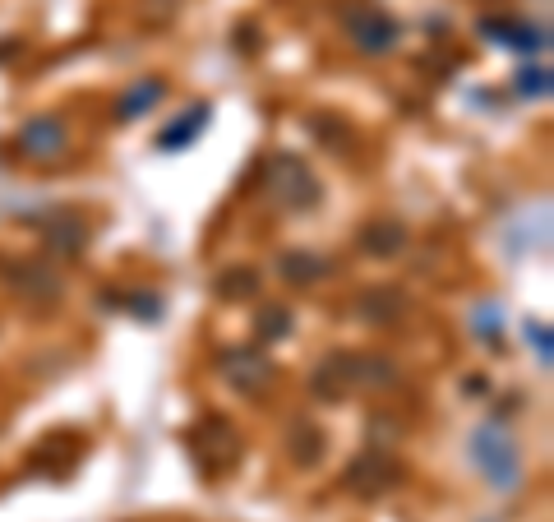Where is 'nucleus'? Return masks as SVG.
Listing matches in <instances>:
<instances>
[{
    "mask_svg": "<svg viewBox=\"0 0 554 522\" xmlns=\"http://www.w3.org/2000/svg\"><path fill=\"white\" fill-rule=\"evenodd\" d=\"M190 449H194V458H199V467H204V476H227L231 467L241 462L245 444L227 416H204V421H194V430H190Z\"/></svg>",
    "mask_w": 554,
    "mask_h": 522,
    "instance_id": "nucleus-1",
    "label": "nucleus"
},
{
    "mask_svg": "<svg viewBox=\"0 0 554 522\" xmlns=\"http://www.w3.org/2000/svg\"><path fill=\"white\" fill-rule=\"evenodd\" d=\"M471 462L481 467V476L494 490H518L522 481V458L513 449V439L499 430V425H481L471 435Z\"/></svg>",
    "mask_w": 554,
    "mask_h": 522,
    "instance_id": "nucleus-2",
    "label": "nucleus"
},
{
    "mask_svg": "<svg viewBox=\"0 0 554 522\" xmlns=\"http://www.w3.org/2000/svg\"><path fill=\"white\" fill-rule=\"evenodd\" d=\"M264 171H268V195L277 199V208L305 213V208L319 204V181H314V171L305 167V158H296V153H273Z\"/></svg>",
    "mask_w": 554,
    "mask_h": 522,
    "instance_id": "nucleus-3",
    "label": "nucleus"
},
{
    "mask_svg": "<svg viewBox=\"0 0 554 522\" xmlns=\"http://www.w3.org/2000/svg\"><path fill=\"white\" fill-rule=\"evenodd\" d=\"M342 28H347V37L356 42V51H365V56H384V51L398 47V19H388L384 10H370V5H361V10H351L347 19H342Z\"/></svg>",
    "mask_w": 554,
    "mask_h": 522,
    "instance_id": "nucleus-4",
    "label": "nucleus"
},
{
    "mask_svg": "<svg viewBox=\"0 0 554 522\" xmlns=\"http://www.w3.org/2000/svg\"><path fill=\"white\" fill-rule=\"evenodd\" d=\"M310 389L319 393L324 402H342L361 389V352H333L324 356V365L314 370Z\"/></svg>",
    "mask_w": 554,
    "mask_h": 522,
    "instance_id": "nucleus-5",
    "label": "nucleus"
},
{
    "mask_svg": "<svg viewBox=\"0 0 554 522\" xmlns=\"http://www.w3.org/2000/svg\"><path fill=\"white\" fill-rule=\"evenodd\" d=\"M402 476V467L393 458H388L384 449H365L361 458L347 467V490H356L361 499H374V495H384V490H393V481Z\"/></svg>",
    "mask_w": 554,
    "mask_h": 522,
    "instance_id": "nucleus-6",
    "label": "nucleus"
},
{
    "mask_svg": "<svg viewBox=\"0 0 554 522\" xmlns=\"http://www.w3.org/2000/svg\"><path fill=\"white\" fill-rule=\"evenodd\" d=\"M217 370L227 375L231 389H241V393H264L268 384H273V361H268L259 347H236V352H222Z\"/></svg>",
    "mask_w": 554,
    "mask_h": 522,
    "instance_id": "nucleus-7",
    "label": "nucleus"
},
{
    "mask_svg": "<svg viewBox=\"0 0 554 522\" xmlns=\"http://www.w3.org/2000/svg\"><path fill=\"white\" fill-rule=\"evenodd\" d=\"M19 144H24V153L33 162H47V158H56V153H65L70 130H65L61 116H33V121H24V130H19Z\"/></svg>",
    "mask_w": 554,
    "mask_h": 522,
    "instance_id": "nucleus-8",
    "label": "nucleus"
},
{
    "mask_svg": "<svg viewBox=\"0 0 554 522\" xmlns=\"http://www.w3.org/2000/svg\"><path fill=\"white\" fill-rule=\"evenodd\" d=\"M481 33L494 37L499 47H513V51H541L545 47V28L522 24V19H481Z\"/></svg>",
    "mask_w": 554,
    "mask_h": 522,
    "instance_id": "nucleus-9",
    "label": "nucleus"
},
{
    "mask_svg": "<svg viewBox=\"0 0 554 522\" xmlns=\"http://www.w3.org/2000/svg\"><path fill=\"white\" fill-rule=\"evenodd\" d=\"M208 116H213V107H208V102H194L181 121H171L167 130L157 134V148H162V153H181V148H190L194 134L208 130Z\"/></svg>",
    "mask_w": 554,
    "mask_h": 522,
    "instance_id": "nucleus-10",
    "label": "nucleus"
},
{
    "mask_svg": "<svg viewBox=\"0 0 554 522\" xmlns=\"http://www.w3.org/2000/svg\"><path fill=\"white\" fill-rule=\"evenodd\" d=\"M162 93H167V84L162 79H139V84L130 88L121 98V107H116V121H139L148 107H157L162 102Z\"/></svg>",
    "mask_w": 554,
    "mask_h": 522,
    "instance_id": "nucleus-11",
    "label": "nucleus"
},
{
    "mask_svg": "<svg viewBox=\"0 0 554 522\" xmlns=\"http://www.w3.org/2000/svg\"><path fill=\"white\" fill-rule=\"evenodd\" d=\"M277 273H282L287 282H296V287H305V282L324 278V259L310 255V250H291V255L277 259Z\"/></svg>",
    "mask_w": 554,
    "mask_h": 522,
    "instance_id": "nucleus-12",
    "label": "nucleus"
},
{
    "mask_svg": "<svg viewBox=\"0 0 554 522\" xmlns=\"http://www.w3.org/2000/svg\"><path fill=\"white\" fill-rule=\"evenodd\" d=\"M287 449H291V462L310 467V462L324 458V435L314 430V421H296V430H291V439H287Z\"/></svg>",
    "mask_w": 554,
    "mask_h": 522,
    "instance_id": "nucleus-13",
    "label": "nucleus"
},
{
    "mask_svg": "<svg viewBox=\"0 0 554 522\" xmlns=\"http://www.w3.org/2000/svg\"><path fill=\"white\" fill-rule=\"evenodd\" d=\"M361 245L370 255H398L402 245H407V231H402L398 222H370V227L361 231Z\"/></svg>",
    "mask_w": 554,
    "mask_h": 522,
    "instance_id": "nucleus-14",
    "label": "nucleus"
},
{
    "mask_svg": "<svg viewBox=\"0 0 554 522\" xmlns=\"http://www.w3.org/2000/svg\"><path fill=\"white\" fill-rule=\"evenodd\" d=\"M291 324H296V319H291L287 305H264L259 319H254V338L259 342H282L291 333Z\"/></svg>",
    "mask_w": 554,
    "mask_h": 522,
    "instance_id": "nucleus-15",
    "label": "nucleus"
},
{
    "mask_svg": "<svg viewBox=\"0 0 554 522\" xmlns=\"http://www.w3.org/2000/svg\"><path fill=\"white\" fill-rule=\"evenodd\" d=\"M254 292H259V273H254V268L236 264L217 278V296H222V301H241V296H254Z\"/></svg>",
    "mask_w": 554,
    "mask_h": 522,
    "instance_id": "nucleus-16",
    "label": "nucleus"
},
{
    "mask_svg": "<svg viewBox=\"0 0 554 522\" xmlns=\"http://www.w3.org/2000/svg\"><path fill=\"white\" fill-rule=\"evenodd\" d=\"M518 93H522V98H550V70H545V65L522 70L518 74Z\"/></svg>",
    "mask_w": 554,
    "mask_h": 522,
    "instance_id": "nucleus-17",
    "label": "nucleus"
},
{
    "mask_svg": "<svg viewBox=\"0 0 554 522\" xmlns=\"http://www.w3.org/2000/svg\"><path fill=\"white\" fill-rule=\"evenodd\" d=\"M84 236H88V231L79 227V222H61L56 231H47V241L56 245V250H65V255H74V250L84 245Z\"/></svg>",
    "mask_w": 554,
    "mask_h": 522,
    "instance_id": "nucleus-18",
    "label": "nucleus"
},
{
    "mask_svg": "<svg viewBox=\"0 0 554 522\" xmlns=\"http://www.w3.org/2000/svg\"><path fill=\"white\" fill-rule=\"evenodd\" d=\"M125 305H130L139 319H157L162 315V305H157V296L153 292H134V296H125Z\"/></svg>",
    "mask_w": 554,
    "mask_h": 522,
    "instance_id": "nucleus-19",
    "label": "nucleus"
},
{
    "mask_svg": "<svg viewBox=\"0 0 554 522\" xmlns=\"http://www.w3.org/2000/svg\"><path fill=\"white\" fill-rule=\"evenodd\" d=\"M527 338H531V352H541V365L550 370V328H545V324H527Z\"/></svg>",
    "mask_w": 554,
    "mask_h": 522,
    "instance_id": "nucleus-20",
    "label": "nucleus"
}]
</instances>
